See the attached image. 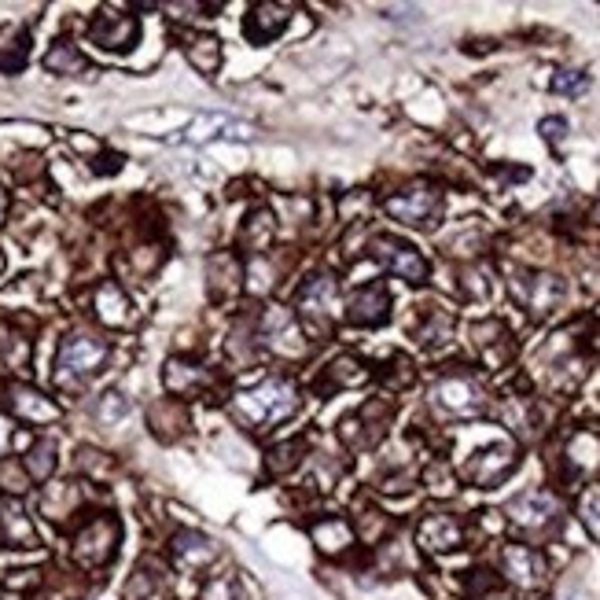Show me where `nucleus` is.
<instances>
[{
  "label": "nucleus",
  "instance_id": "f257e3e1",
  "mask_svg": "<svg viewBox=\"0 0 600 600\" xmlns=\"http://www.w3.org/2000/svg\"><path fill=\"white\" fill-rule=\"evenodd\" d=\"M295 409H298V391L292 380H266L232 399L236 420L255 431H266V428H273V424L287 420Z\"/></svg>",
  "mask_w": 600,
  "mask_h": 600
},
{
  "label": "nucleus",
  "instance_id": "f03ea898",
  "mask_svg": "<svg viewBox=\"0 0 600 600\" xmlns=\"http://www.w3.org/2000/svg\"><path fill=\"white\" fill-rule=\"evenodd\" d=\"M119 546H122V524L114 512H96V516L82 519L77 524V530L71 535V560L74 567L89 571V575H96V571L111 567L114 556H119Z\"/></svg>",
  "mask_w": 600,
  "mask_h": 600
},
{
  "label": "nucleus",
  "instance_id": "7ed1b4c3",
  "mask_svg": "<svg viewBox=\"0 0 600 600\" xmlns=\"http://www.w3.org/2000/svg\"><path fill=\"white\" fill-rule=\"evenodd\" d=\"M498 575L519 593H541L549 586V556L530 541H505L498 549Z\"/></svg>",
  "mask_w": 600,
  "mask_h": 600
},
{
  "label": "nucleus",
  "instance_id": "20e7f679",
  "mask_svg": "<svg viewBox=\"0 0 600 600\" xmlns=\"http://www.w3.org/2000/svg\"><path fill=\"white\" fill-rule=\"evenodd\" d=\"M509 524L519 530V535L530 538H549L564 519V501L556 498L553 490L538 487V490H524L505 505Z\"/></svg>",
  "mask_w": 600,
  "mask_h": 600
},
{
  "label": "nucleus",
  "instance_id": "39448f33",
  "mask_svg": "<svg viewBox=\"0 0 600 600\" xmlns=\"http://www.w3.org/2000/svg\"><path fill=\"white\" fill-rule=\"evenodd\" d=\"M428 402L446 420H472V416L487 413V394H482V387L468 372H442L431 383Z\"/></svg>",
  "mask_w": 600,
  "mask_h": 600
},
{
  "label": "nucleus",
  "instance_id": "423d86ee",
  "mask_svg": "<svg viewBox=\"0 0 600 600\" xmlns=\"http://www.w3.org/2000/svg\"><path fill=\"white\" fill-rule=\"evenodd\" d=\"M108 343L103 339H96L89 332H74L63 339L60 346V357H56V376H60V383H82L89 380L103 369V362H108Z\"/></svg>",
  "mask_w": 600,
  "mask_h": 600
},
{
  "label": "nucleus",
  "instance_id": "0eeeda50",
  "mask_svg": "<svg viewBox=\"0 0 600 600\" xmlns=\"http://www.w3.org/2000/svg\"><path fill=\"white\" fill-rule=\"evenodd\" d=\"M516 464H519V450L512 446V442H490V446L476 450L464 461L461 476L464 482H472V487L490 490L498 487V482H505L512 472H516Z\"/></svg>",
  "mask_w": 600,
  "mask_h": 600
},
{
  "label": "nucleus",
  "instance_id": "6e6552de",
  "mask_svg": "<svg viewBox=\"0 0 600 600\" xmlns=\"http://www.w3.org/2000/svg\"><path fill=\"white\" fill-rule=\"evenodd\" d=\"M383 210L391 215L394 221H402V225H434V218L442 215V192L434 185H409L402 192H394V196L383 199Z\"/></svg>",
  "mask_w": 600,
  "mask_h": 600
},
{
  "label": "nucleus",
  "instance_id": "1a4fd4ad",
  "mask_svg": "<svg viewBox=\"0 0 600 600\" xmlns=\"http://www.w3.org/2000/svg\"><path fill=\"white\" fill-rule=\"evenodd\" d=\"M369 255L387 269V273L409 280V284H424V280H428V273H431L428 258H424L413 244L399 240V236H372L369 240Z\"/></svg>",
  "mask_w": 600,
  "mask_h": 600
},
{
  "label": "nucleus",
  "instance_id": "9d476101",
  "mask_svg": "<svg viewBox=\"0 0 600 600\" xmlns=\"http://www.w3.org/2000/svg\"><path fill=\"white\" fill-rule=\"evenodd\" d=\"M464 541H468V524L453 512H424L420 524H416V546L431 556L457 553Z\"/></svg>",
  "mask_w": 600,
  "mask_h": 600
},
{
  "label": "nucleus",
  "instance_id": "9b49d317",
  "mask_svg": "<svg viewBox=\"0 0 600 600\" xmlns=\"http://www.w3.org/2000/svg\"><path fill=\"white\" fill-rule=\"evenodd\" d=\"M170 564L185 575H203V571L221 564V546L203 530H177L170 538Z\"/></svg>",
  "mask_w": 600,
  "mask_h": 600
},
{
  "label": "nucleus",
  "instance_id": "f8f14e48",
  "mask_svg": "<svg viewBox=\"0 0 600 600\" xmlns=\"http://www.w3.org/2000/svg\"><path fill=\"white\" fill-rule=\"evenodd\" d=\"M512 292L530 317H549L564 303V280L553 273H519L512 280Z\"/></svg>",
  "mask_w": 600,
  "mask_h": 600
},
{
  "label": "nucleus",
  "instance_id": "ddd939ff",
  "mask_svg": "<svg viewBox=\"0 0 600 600\" xmlns=\"http://www.w3.org/2000/svg\"><path fill=\"white\" fill-rule=\"evenodd\" d=\"M335 309H339V287L335 277H309L303 287H298V314L306 317L317 332H328L335 321Z\"/></svg>",
  "mask_w": 600,
  "mask_h": 600
},
{
  "label": "nucleus",
  "instance_id": "4468645a",
  "mask_svg": "<svg viewBox=\"0 0 600 600\" xmlns=\"http://www.w3.org/2000/svg\"><path fill=\"white\" fill-rule=\"evenodd\" d=\"M258 339L269 346L273 354L284 357H303L306 354V339L298 332V321L292 309H266L262 321H258Z\"/></svg>",
  "mask_w": 600,
  "mask_h": 600
},
{
  "label": "nucleus",
  "instance_id": "2eb2a0df",
  "mask_svg": "<svg viewBox=\"0 0 600 600\" xmlns=\"http://www.w3.org/2000/svg\"><path fill=\"white\" fill-rule=\"evenodd\" d=\"M309 541L314 549L328 560H343L354 553L357 546V535H354V524L346 516H321L309 524Z\"/></svg>",
  "mask_w": 600,
  "mask_h": 600
},
{
  "label": "nucleus",
  "instance_id": "dca6fc26",
  "mask_svg": "<svg viewBox=\"0 0 600 600\" xmlns=\"http://www.w3.org/2000/svg\"><path fill=\"white\" fill-rule=\"evenodd\" d=\"M0 546L4 549H37L41 546L34 516L23 509V501L19 498H0Z\"/></svg>",
  "mask_w": 600,
  "mask_h": 600
},
{
  "label": "nucleus",
  "instance_id": "f3484780",
  "mask_svg": "<svg viewBox=\"0 0 600 600\" xmlns=\"http://www.w3.org/2000/svg\"><path fill=\"white\" fill-rule=\"evenodd\" d=\"M89 37H93L96 48H103V52H130V48L137 45V37H140V26H137V19L133 15L100 12L93 19Z\"/></svg>",
  "mask_w": 600,
  "mask_h": 600
},
{
  "label": "nucleus",
  "instance_id": "a211bd4d",
  "mask_svg": "<svg viewBox=\"0 0 600 600\" xmlns=\"http://www.w3.org/2000/svg\"><path fill=\"white\" fill-rule=\"evenodd\" d=\"M387 317H391V295H387L383 284L357 287V292L351 295V306H346V321L351 325L380 328Z\"/></svg>",
  "mask_w": 600,
  "mask_h": 600
},
{
  "label": "nucleus",
  "instance_id": "6ab92c4d",
  "mask_svg": "<svg viewBox=\"0 0 600 600\" xmlns=\"http://www.w3.org/2000/svg\"><path fill=\"white\" fill-rule=\"evenodd\" d=\"M8 405H12V413L26 424H52L56 416H60V405L37 391V387H26V383L8 387Z\"/></svg>",
  "mask_w": 600,
  "mask_h": 600
},
{
  "label": "nucleus",
  "instance_id": "aec40b11",
  "mask_svg": "<svg viewBox=\"0 0 600 600\" xmlns=\"http://www.w3.org/2000/svg\"><path fill=\"white\" fill-rule=\"evenodd\" d=\"M564 468H567L571 479L597 472L600 468V434H593V431L571 434V442H567V450H564Z\"/></svg>",
  "mask_w": 600,
  "mask_h": 600
},
{
  "label": "nucleus",
  "instance_id": "412c9836",
  "mask_svg": "<svg viewBox=\"0 0 600 600\" xmlns=\"http://www.w3.org/2000/svg\"><path fill=\"white\" fill-rule=\"evenodd\" d=\"M287 12L292 8H284V4H255L247 12V37L255 45H269L273 37L284 34V26H287Z\"/></svg>",
  "mask_w": 600,
  "mask_h": 600
},
{
  "label": "nucleus",
  "instance_id": "4be33fe9",
  "mask_svg": "<svg viewBox=\"0 0 600 600\" xmlns=\"http://www.w3.org/2000/svg\"><path fill=\"white\" fill-rule=\"evenodd\" d=\"M77 509H82V487H77V482H52V487H45L41 512L52 519V524H66V519H74Z\"/></svg>",
  "mask_w": 600,
  "mask_h": 600
},
{
  "label": "nucleus",
  "instance_id": "5701e85b",
  "mask_svg": "<svg viewBox=\"0 0 600 600\" xmlns=\"http://www.w3.org/2000/svg\"><path fill=\"white\" fill-rule=\"evenodd\" d=\"M96 317H100L103 325H111V328H125L133 321V314H130V298H125V292L119 284H100L96 287Z\"/></svg>",
  "mask_w": 600,
  "mask_h": 600
},
{
  "label": "nucleus",
  "instance_id": "b1692460",
  "mask_svg": "<svg viewBox=\"0 0 600 600\" xmlns=\"http://www.w3.org/2000/svg\"><path fill=\"white\" fill-rule=\"evenodd\" d=\"M162 383L173 394H192L199 387H207V369L199 362H188V357H173V362H167V369H162Z\"/></svg>",
  "mask_w": 600,
  "mask_h": 600
},
{
  "label": "nucleus",
  "instance_id": "393cba45",
  "mask_svg": "<svg viewBox=\"0 0 600 600\" xmlns=\"http://www.w3.org/2000/svg\"><path fill=\"white\" fill-rule=\"evenodd\" d=\"M162 567L151 564V560H140L137 567H133V575L125 578V589H122V600H155L162 593Z\"/></svg>",
  "mask_w": 600,
  "mask_h": 600
},
{
  "label": "nucleus",
  "instance_id": "a878e982",
  "mask_svg": "<svg viewBox=\"0 0 600 600\" xmlns=\"http://www.w3.org/2000/svg\"><path fill=\"white\" fill-rule=\"evenodd\" d=\"M45 575L37 567H23V571H4L0 575V600H34L41 593Z\"/></svg>",
  "mask_w": 600,
  "mask_h": 600
},
{
  "label": "nucleus",
  "instance_id": "bb28decb",
  "mask_svg": "<svg viewBox=\"0 0 600 600\" xmlns=\"http://www.w3.org/2000/svg\"><path fill=\"white\" fill-rule=\"evenodd\" d=\"M578 524L586 527V535L600 546V482H586L583 493H578Z\"/></svg>",
  "mask_w": 600,
  "mask_h": 600
},
{
  "label": "nucleus",
  "instance_id": "cd10ccee",
  "mask_svg": "<svg viewBox=\"0 0 600 600\" xmlns=\"http://www.w3.org/2000/svg\"><path fill=\"white\" fill-rule=\"evenodd\" d=\"M45 71L63 74V77L82 74L85 71V56L77 52L71 41H56L52 48H48V56H45Z\"/></svg>",
  "mask_w": 600,
  "mask_h": 600
},
{
  "label": "nucleus",
  "instance_id": "c85d7f7f",
  "mask_svg": "<svg viewBox=\"0 0 600 600\" xmlns=\"http://www.w3.org/2000/svg\"><path fill=\"white\" fill-rule=\"evenodd\" d=\"M420 317H424V325L416 328V335H420V343H446L450 332H453V317L446 314V309H439V306H424L420 309Z\"/></svg>",
  "mask_w": 600,
  "mask_h": 600
},
{
  "label": "nucleus",
  "instance_id": "c756f323",
  "mask_svg": "<svg viewBox=\"0 0 600 600\" xmlns=\"http://www.w3.org/2000/svg\"><path fill=\"white\" fill-rule=\"evenodd\" d=\"M23 468H26V476H30V482H48V476L56 472V446L48 439L41 442H34L30 453L23 457Z\"/></svg>",
  "mask_w": 600,
  "mask_h": 600
},
{
  "label": "nucleus",
  "instance_id": "7c9ffc66",
  "mask_svg": "<svg viewBox=\"0 0 600 600\" xmlns=\"http://www.w3.org/2000/svg\"><path fill=\"white\" fill-rule=\"evenodd\" d=\"M188 60L196 63V71H203V74H218V66H221V41H218V37H210V34L192 37V41H188Z\"/></svg>",
  "mask_w": 600,
  "mask_h": 600
},
{
  "label": "nucleus",
  "instance_id": "2f4dec72",
  "mask_svg": "<svg viewBox=\"0 0 600 600\" xmlns=\"http://www.w3.org/2000/svg\"><path fill=\"white\" fill-rule=\"evenodd\" d=\"M215 133H225V137H250V125L244 122H229V119H221V114H215V119H199L196 125L188 130V140H210Z\"/></svg>",
  "mask_w": 600,
  "mask_h": 600
},
{
  "label": "nucleus",
  "instance_id": "473e14b6",
  "mask_svg": "<svg viewBox=\"0 0 600 600\" xmlns=\"http://www.w3.org/2000/svg\"><path fill=\"white\" fill-rule=\"evenodd\" d=\"M8 37H12V45H0V71L15 74L26 66V56H30V34L19 30V26H12L8 30Z\"/></svg>",
  "mask_w": 600,
  "mask_h": 600
},
{
  "label": "nucleus",
  "instance_id": "72a5a7b5",
  "mask_svg": "<svg viewBox=\"0 0 600 600\" xmlns=\"http://www.w3.org/2000/svg\"><path fill=\"white\" fill-rule=\"evenodd\" d=\"M0 357H4L12 369L23 372L30 365V339L23 332H12V328H0Z\"/></svg>",
  "mask_w": 600,
  "mask_h": 600
},
{
  "label": "nucleus",
  "instance_id": "f704fd0d",
  "mask_svg": "<svg viewBox=\"0 0 600 600\" xmlns=\"http://www.w3.org/2000/svg\"><path fill=\"white\" fill-rule=\"evenodd\" d=\"M277 236V221L269 210H258V215L247 218V229H244V244L255 247V250H266L269 244H273Z\"/></svg>",
  "mask_w": 600,
  "mask_h": 600
},
{
  "label": "nucleus",
  "instance_id": "c9c22d12",
  "mask_svg": "<svg viewBox=\"0 0 600 600\" xmlns=\"http://www.w3.org/2000/svg\"><path fill=\"white\" fill-rule=\"evenodd\" d=\"M199 600H240L236 575H225V571L207 575L203 578V586H199Z\"/></svg>",
  "mask_w": 600,
  "mask_h": 600
},
{
  "label": "nucleus",
  "instance_id": "e433bc0d",
  "mask_svg": "<svg viewBox=\"0 0 600 600\" xmlns=\"http://www.w3.org/2000/svg\"><path fill=\"white\" fill-rule=\"evenodd\" d=\"M328 376H332V383L328 387H357V383L369 380V369H365L357 357H339V362H332Z\"/></svg>",
  "mask_w": 600,
  "mask_h": 600
},
{
  "label": "nucleus",
  "instance_id": "4c0bfd02",
  "mask_svg": "<svg viewBox=\"0 0 600 600\" xmlns=\"http://www.w3.org/2000/svg\"><path fill=\"white\" fill-rule=\"evenodd\" d=\"M298 461H303V439H292V442H284V446L269 450V472H273V476H287V472H295Z\"/></svg>",
  "mask_w": 600,
  "mask_h": 600
},
{
  "label": "nucleus",
  "instance_id": "58836bf2",
  "mask_svg": "<svg viewBox=\"0 0 600 600\" xmlns=\"http://www.w3.org/2000/svg\"><path fill=\"white\" fill-rule=\"evenodd\" d=\"M26 487H30L26 468H19V464H0V490H4L8 498H23Z\"/></svg>",
  "mask_w": 600,
  "mask_h": 600
},
{
  "label": "nucleus",
  "instance_id": "ea45409f",
  "mask_svg": "<svg viewBox=\"0 0 600 600\" xmlns=\"http://www.w3.org/2000/svg\"><path fill=\"white\" fill-rule=\"evenodd\" d=\"M125 413H130V402H125L119 391L103 394L100 405H96V420H103V424H119Z\"/></svg>",
  "mask_w": 600,
  "mask_h": 600
},
{
  "label": "nucleus",
  "instance_id": "a19ab883",
  "mask_svg": "<svg viewBox=\"0 0 600 600\" xmlns=\"http://www.w3.org/2000/svg\"><path fill=\"white\" fill-rule=\"evenodd\" d=\"M586 85H589V77L583 71H560L553 77V93L560 96H578V93H586Z\"/></svg>",
  "mask_w": 600,
  "mask_h": 600
},
{
  "label": "nucleus",
  "instance_id": "79ce46f5",
  "mask_svg": "<svg viewBox=\"0 0 600 600\" xmlns=\"http://www.w3.org/2000/svg\"><path fill=\"white\" fill-rule=\"evenodd\" d=\"M538 133H541V137H546L549 144H560V140L567 137V122L560 119V114H549V119L538 122Z\"/></svg>",
  "mask_w": 600,
  "mask_h": 600
},
{
  "label": "nucleus",
  "instance_id": "37998d69",
  "mask_svg": "<svg viewBox=\"0 0 600 600\" xmlns=\"http://www.w3.org/2000/svg\"><path fill=\"white\" fill-rule=\"evenodd\" d=\"M8 446H12V420L0 413V457L8 453Z\"/></svg>",
  "mask_w": 600,
  "mask_h": 600
},
{
  "label": "nucleus",
  "instance_id": "c03bdc74",
  "mask_svg": "<svg viewBox=\"0 0 600 600\" xmlns=\"http://www.w3.org/2000/svg\"><path fill=\"white\" fill-rule=\"evenodd\" d=\"M476 600H512V597L501 593V586H498V589H490V593H482V597H476Z\"/></svg>",
  "mask_w": 600,
  "mask_h": 600
},
{
  "label": "nucleus",
  "instance_id": "a18cd8bd",
  "mask_svg": "<svg viewBox=\"0 0 600 600\" xmlns=\"http://www.w3.org/2000/svg\"><path fill=\"white\" fill-rule=\"evenodd\" d=\"M8 215V196H4V188H0V221H4Z\"/></svg>",
  "mask_w": 600,
  "mask_h": 600
},
{
  "label": "nucleus",
  "instance_id": "49530a36",
  "mask_svg": "<svg viewBox=\"0 0 600 600\" xmlns=\"http://www.w3.org/2000/svg\"><path fill=\"white\" fill-rule=\"evenodd\" d=\"M556 600H586V597H578V593H575V589H567V593H560Z\"/></svg>",
  "mask_w": 600,
  "mask_h": 600
},
{
  "label": "nucleus",
  "instance_id": "de8ad7c7",
  "mask_svg": "<svg viewBox=\"0 0 600 600\" xmlns=\"http://www.w3.org/2000/svg\"><path fill=\"white\" fill-rule=\"evenodd\" d=\"M597 218H600V207H597Z\"/></svg>",
  "mask_w": 600,
  "mask_h": 600
},
{
  "label": "nucleus",
  "instance_id": "09e8293b",
  "mask_svg": "<svg viewBox=\"0 0 600 600\" xmlns=\"http://www.w3.org/2000/svg\"><path fill=\"white\" fill-rule=\"evenodd\" d=\"M0 266H4V262H0Z\"/></svg>",
  "mask_w": 600,
  "mask_h": 600
}]
</instances>
